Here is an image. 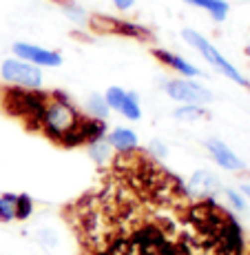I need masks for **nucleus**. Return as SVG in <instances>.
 <instances>
[{"mask_svg":"<svg viewBox=\"0 0 250 255\" xmlns=\"http://www.w3.org/2000/svg\"><path fill=\"white\" fill-rule=\"evenodd\" d=\"M0 76L7 85L11 87H22V89H40L42 87V71L40 67L31 65L20 58H7L0 65Z\"/></svg>","mask_w":250,"mask_h":255,"instance_id":"nucleus-5","label":"nucleus"},{"mask_svg":"<svg viewBox=\"0 0 250 255\" xmlns=\"http://www.w3.org/2000/svg\"><path fill=\"white\" fill-rule=\"evenodd\" d=\"M33 215V200L29 198V195H18L16 200V220L18 222H24V220H29Z\"/></svg>","mask_w":250,"mask_h":255,"instance_id":"nucleus-21","label":"nucleus"},{"mask_svg":"<svg viewBox=\"0 0 250 255\" xmlns=\"http://www.w3.org/2000/svg\"><path fill=\"white\" fill-rule=\"evenodd\" d=\"M244 249H246L244 231H242V227H239L237 220L228 213L226 220H224L222 233H219V238H217L215 255H244Z\"/></svg>","mask_w":250,"mask_h":255,"instance_id":"nucleus-7","label":"nucleus"},{"mask_svg":"<svg viewBox=\"0 0 250 255\" xmlns=\"http://www.w3.org/2000/svg\"><path fill=\"white\" fill-rule=\"evenodd\" d=\"M206 116H208V111L202 105H179L173 111V118H177L179 122H197Z\"/></svg>","mask_w":250,"mask_h":255,"instance_id":"nucleus-17","label":"nucleus"},{"mask_svg":"<svg viewBox=\"0 0 250 255\" xmlns=\"http://www.w3.org/2000/svg\"><path fill=\"white\" fill-rule=\"evenodd\" d=\"M164 91L170 100L182 102V105H202L206 107L208 102H213V91L206 89L204 85H199L193 78H175L164 85Z\"/></svg>","mask_w":250,"mask_h":255,"instance_id":"nucleus-6","label":"nucleus"},{"mask_svg":"<svg viewBox=\"0 0 250 255\" xmlns=\"http://www.w3.org/2000/svg\"><path fill=\"white\" fill-rule=\"evenodd\" d=\"M115 9H120V11H129L131 7L135 4V0H113Z\"/></svg>","mask_w":250,"mask_h":255,"instance_id":"nucleus-25","label":"nucleus"},{"mask_svg":"<svg viewBox=\"0 0 250 255\" xmlns=\"http://www.w3.org/2000/svg\"><path fill=\"white\" fill-rule=\"evenodd\" d=\"M80 118H82V114L76 109V105L69 100L65 93L53 91V93H49L47 105H45V109H42V114L38 116L33 129L45 133L47 138L60 142L69 131L80 122Z\"/></svg>","mask_w":250,"mask_h":255,"instance_id":"nucleus-1","label":"nucleus"},{"mask_svg":"<svg viewBox=\"0 0 250 255\" xmlns=\"http://www.w3.org/2000/svg\"><path fill=\"white\" fill-rule=\"evenodd\" d=\"M182 38H184V40L188 42V45L193 47V49H197V51L204 56V60L208 62L210 67H215V69L222 73V76H226L228 80H233L235 85H239V87H250L248 80H246V76H244V73L239 71L230 60H226V58L219 53V49H215L213 42L206 40L202 33L193 31V29H184V31H182Z\"/></svg>","mask_w":250,"mask_h":255,"instance_id":"nucleus-4","label":"nucleus"},{"mask_svg":"<svg viewBox=\"0 0 250 255\" xmlns=\"http://www.w3.org/2000/svg\"><path fill=\"white\" fill-rule=\"evenodd\" d=\"M86 114H89V118H97V120H106L109 118L111 109L104 100V93H91L86 98Z\"/></svg>","mask_w":250,"mask_h":255,"instance_id":"nucleus-16","label":"nucleus"},{"mask_svg":"<svg viewBox=\"0 0 250 255\" xmlns=\"http://www.w3.org/2000/svg\"><path fill=\"white\" fill-rule=\"evenodd\" d=\"M56 2H60V4H65V2H69V0H56Z\"/></svg>","mask_w":250,"mask_h":255,"instance_id":"nucleus-28","label":"nucleus"},{"mask_svg":"<svg viewBox=\"0 0 250 255\" xmlns=\"http://www.w3.org/2000/svg\"><path fill=\"white\" fill-rule=\"evenodd\" d=\"M11 51L16 58L31 62V65H36V67H60L62 65V56L58 51L31 45V42H13Z\"/></svg>","mask_w":250,"mask_h":255,"instance_id":"nucleus-8","label":"nucleus"},{"mask_svg":"<svg viewBox=\"0 0 250 255\" xmlns=\"http://www.w3.org/2000/svg\"><path fill=\"white\" fill-rule=\"evenodd\" d=\"M49 93H42L40 89H22V87H9L2 93V107L9 116L20 118L33 129L38 116L42 114L47 105Z\"/></svg>","mask_w":250,"mask_h":255,"instance_id":"nucleus-3","label":"nucleus"},{"mask_svg":"<svg viewBox=\"0 0 250 255\" xmlns=\"http://www.w3.org/2000/svg\"><path fill=\"white\" fill-rule=\"evenodd\" d=\"M224 195H226V200L230 202V207H233L235 211H244V209H246V198H244L242 191L224 189Z\"/></svg>","mask_w":250,"mask_h":255,"instance_id":"nucleus-23","label":"nucleus"},{"mask_svg":"<svg viewBox=\"0 0 250 255\" xmlns=\"http://www.w3.org/2000/svg\"><path fill=\"white\" fill-rule=\"evenodd\" d=\"M97 22L106 24V31L122 33V36H133V38H146V29H142L135 22H124V20H115V18H95Z\"/></svg>","mask_w":250,"mask_h":255,"instance_id":"nucleus-14","label":"nucleus"},{"mask_svg":"<svg viewBox=\"0 0 250 255\" xmlns=\"http://www.w3.org/2000/svg\"><path fill=\"white\" fill-rule=\"evenodd\" d=\"M86 153H89L91 162L95 166H106L111 162V158H113V146L106 142V138H102L86 144Z\"/></svg>","mask_w":250,"mask_h":255,"instance_id":"nucleus-15","label":"nucleus"},{"mask_svg":"<svg viewBox=\"0 0 250 255\" xmlns=\"http://www.w3.org/2000/svg\"><path fill=\"white\" fill-rule=\"evenodd\" d=\"M120 114L126 118V120H140L142 118V107H140V98H137L135 91H126L124 102L120 107Z\"/></svg>","mask_w":250,"mask_h":255,"instance_id":"nucleus-19","label":"nucleus"},{"mask_svg":"<svg viewBox=\"0 0 250 255\" xmlns=\"http://www.w3.org/2000/svg\"><path fill=\"white\" fill-rule=\"evenodd\" d=\"M106 142L113 146V151L122 155H129V153H135L137 146H140V140H137V133L129 127H115L106 133Z\"/></svg>","mask_w":250,"mask_h":255,"instance_id":"nucleus-11","label":"nucleus"},{"mask_svg":"<svg viewBox=\"0 0 250 255\" xmlns=\"http://www.w3.org/2000/svg\"><path fill=\"white\" fill-rule=\"evenodd\" d=\"M184 2L186 4H193V7L204 9V11L208 13L213 20H217V22L226 20L228 11H230V7H228L226 0H184Z\"/></svg>","mask_w":250,"mask_h":255,"instance_id":"nucleus-13","label":"nucleus"},{"mask_svg":"<svg viewBox=\"0 0 250 255\" xmlns=\"http://www.w3.org/2000/svg\"><path fill=\"white\" fill-rule=\"evenodd\" d=\"M244 193V198L246 200H250V184H242V189H239Z\"/></svg>","mask_w":250,"mask_h":255,"instance_id":"nucleus-26","label":"nucleus"},{"mask_svg":"<svg viewBox=\"0 0 250 255\" xmlns=\"http://www.w3.org/2000/svg\"><path fill=\"white\" fill-rule=\"evenodd\" d=\"M153 56L158 58L162 65L168 67V69L177 71L182 78H197V76H202V71H199L197 67L190 65L186 58L177 56V53H173V51H166V49H153Z\"/></svg>","mask_w":250,"mask_h":255,"instance_id":"nucleus-12","label":"nucleus"},{"mask_svg":"<svg viewBox=\"0 0 250 255\" xmlns=\"http://www.w3.org/2000/svg\"><path fill=\"white\" fill-rule=\"evenodd\" d=\"M16 200H18V195H13V193L0 195V224L16 222Z\"/></svg>","mask_w":250,"mask_h":255,"instance_id":"nucleus-18","label":"nucleus"},{"mask_svg":"<svg viewBox=\"0 0 250 255\" xmlns=\"http://www.w3.org/2000/svg\"><path fill=\"white\" fill-rule=\"evenodd\" d=\"M217 191H222L219 178L215 173H210V171H204V169L195 171V173L188 178V182H186V193L193 195V198H197V200L213 198Z\"/></svg>","mask_w":250,"mask_h":255,"instance_id":"nucleus-10","label":"nucleus"},{"mask_svg":"<svg viewBox=\"0 0 250 255\" xmlns=\"http://www.w3.org/2000/svg\"><path fill=\"white\" fill-rule=\"evenodd\" d=\"M124 96H126V91L122 89V87H109L104 93V100H106V105H109V109L120 111L122 102H124Z\"/></svg>","mask_w":250,"mask_h":255,"instance_id":"nucleus-22","label":"nucleus"},{"mask_svg":"<svg viewBox=\"0 0 250 255\" xmlns=\"http://www.w3.org/2000/svg\"><path fill=\"white\" fill-rule=\"evenodd\" d=\"M204 149L208 151V155L213 158V162L217 164V166H222L224 171H233V173H237V171L246 169L244 160L239 158V155L235 153V151L230 149V146L224 140H219V138H206L204 140Z\"/></svg>","mask_w":250,"mask_h":255,"instance_id":"nucleus-9","label":"nucleus"},{"mask_svg":"<svg viewBox=\"0 0 250 255\" xmlns=\"http://www.w3.org/2000/svg\"><path fill=\"white\" fill-rule=\"evenodd\" d=\"M62 11H65V16L71 20L73 24H84V22H89V16H86V11L82 7H78L76 2H65L62 4Z\"/></svg>","mask_w":250,"mask_h":255,"instance_id":"nucleus-20","label":"nucleus"},{"mask_svg":"<svg viewBox=\"0 0 250 255\" xmlns=\"http://www.w3.org/2000/svg\"><path fill=\"white\" fill-rule=\"evenodd\" d=\"M146 151H149V155H153V158H166V155H168V146L158 138L149 142V149Z\"/></svg>","mask_w":250,"mask_h":255,"instance_id":"nucleus-24","label":"nucleus"},{"mask_svg":"<svg viewBox=\"0 0 250 255\" xmlns=\"http://www.w3.org/2000/svg\"><path fill=\"white\" fill-rule=\"evenodd\" d=\"M115 255H179L177 244L168 242L155 227H142L129 238H117L109 244Z\"/></svg>","mask_w":250,"mask_h":255,"instance_id":"nucleus-2","label":"nucleus"},{"mask_svg":"<svg viewBox=\"0 0 250 255\" xmlns=\"http://www.w3.org/2000/svg\"><path fill=\"white\" fill-rule=\"evenodd\" d=\"M95 255H115V253L111 251V247H106V249H100V251H97Z\"/></svg>","mask_w":250,"mask_h":255,"instance_id":"nucleus-27","label":"nucleus"}]
</instances>
